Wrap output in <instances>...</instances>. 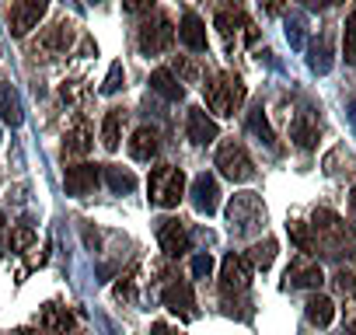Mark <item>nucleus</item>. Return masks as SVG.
<instances>
[{"instance_id": "obj_1", "label": "nucleus", "mask_w": 356, "mask_h": 335, "mask_svg": "<svg viewBox=\"0 0 356 335\" xmlns=\"http://www.w3.org/2000/svg\"><path fill=\"white\" fill-rule=\"evenodd\" d=\"M203 98H207V108H210L213 115L227 119V115H234V112L245 105L248 88H245V81H241L238 74H227V70H224V74H210V77H207Z\"/></svg>"}, {"instance_id": "obj_2", "label": "nucleus", "mask_w": 356, "mask_h": 335, "mask_svg": "<svg viewBox=\"0 0 356 335\" xmlns=\"http://www.w3.org/2000/svg\"><path fill=\"white\" fill-rule=\"evenodd\" d=\"M77 42V25L70 18H60L46 28H39V35L29 42V56L32 60H56V56H67Z\"/></svg>"}, {"instance_id": "obj_3", "label": "nucleus", "mask_w": 356, "mask_h": 335, "mask_svg": "<svg viewBox=\"0 0 356 335\" xmlns=\"http://www.w3.org/2000/svg\"><path fill=\"white\" fill-rule=\"evenodd\" d=\"M311 234H314V252L339 259L342 252H349V227L339 213L332 210H314L311 217Z\"/></svg>"}, {"instance_id": "obj_4", "label": "nucleus", "mask_w": 356, "mask_h": 335, "mask_svg": "<svg viewBox=\"0 0 356 335\" xmlns=\"http://www.w3.org/2000/svg\"><path fill=\"white\" fill-rule=\"evenodd\" d=\"M227 224H231V234L234 238H248L255 231H262L266 224V203L259 193H238L231 196L227 203Z\"/></svg>"}, {"instance_id": "obj_5", "label": "nucleus", "mask_w": 356, "mask_h": 335, "mask_svg": "<svg viewBox=\"0 0 356 335\" xmlns=\"http://www.w3.org/2000/svg\"><path fill=\"white\" fill-rule=\"evenodd\" d=\"M147 193H150V203L161 206V210L178 206L186 196V172L175 164H157L147 179Z\"/></svg>"}, {"instance_id": "obj_6", "label": "nucleus", "mask_w": 356, "mask_h": 335, "mask_svg": "<svg viewBox=\"0 0 356 335\" xmlns=\"http://www.w3.org/2000/svg\"><path fill=\"white\" fill-rule=\"evenodd\" d=\"M213 25H217V32H220V39H224L227 53H238L241 46H252V42L259 39L255 22H252L238 4H234V8H220V11H217V18H213Z\"/></svg>"}, {"instance_id": "obj_7", "label": "nucleus", "mask_w": 356, "mask_h": 335, "mask_svg": "<svg viewBox=\"0 0 356 335\" xmlns=\"http://www.w3.org/2000/svg\"><path fill=\"white\" fill-rule=\"evenodd\" d=\"M217 168H220V175L231 179V182H252V179H255V164H252L248 150H245L238 140L220 143V150H217Z\"/></svg>"}, {"instance_id": "obj_8", "label": "nucleus", "mask_w": 356, "mask_h": 335, "mask_svg": "<svg viewBox=\"0 0 356 335\" xmlns=\"http://www.w3.org/2000/svg\"><path fill=\"white\" fill-rule=\"evenodd\" d=\"M136 42H140V53H143V56H161L164 49H171V42H175V25H171V18H168V15L147 18V22L140 25Z\"/></svg>"}, {"instance_id": "obj_9", "label": "nucleus", "mask_w": 356, "mask_h": 335, "mask_svg": "<svg viewBox=\"0 0 356 335\" xmlns=\"http://www.w3.org/2000/svg\"><path fill=\"white\" fill-rule=\"evenodd\" d=\"M321 283H325V272H321L318 259H314V255H307V252L293 255V262L286 265L283 286H286V290H318Z\"/></svg>"}, {"instance_id": "obj_10", "label": "nucleus", "mask_w": 356, "mask_h": 335, "mask_svg": "<svg viewBox=\"0 0 356 335\" xmlns=\"http://www.w3.org/2000/svg\"><path fill=\"white\" fill-rule=\"evenodd\" d=\"M46 11H49V0H15V4H11V15H8L11 35L25 39V35L46 18Z\"/></svg>"}, {"instance_id": "obj_11", "label": "nucleus", "mask_w": 356, "mask_h": 335, "mask_svg": "<svg viewBox=\"0 0 356 335\" xmlns=\"http://www.w3.org/2000/svg\"><path fill=\"white\" fill-rule=\"evenodd\" d=\"M252 262L245 255H227L220 262V290L224 293H248L252 286Z\"/></svg>"}, {"instance_id": "obj_12", "label": "nucleus", "mask_w": 356, "mask_h": 335, "mask_svg": "<svg viewBox=\"0 0 356 335\" xmlns=\"http://www.w3.org/2000/svg\"><path fill=\"white\" fill-rule=\"evenodd\" d=\"M63 186H67V196L84 199L102 186V168L98 164H70L63 172Z\"/></svg>"}, {"instance_id": "obj_13", "label": "nucleus", "mask_w": 356, "mask_h": 335, "mask_svg": "<svg viewBox=\"0 0 356 335\" xmlns=\"http://www.w3.org/2000/svg\"><path fill=\"white\" fill-rule=\"evenodd\" d=\"M157 245H161V252L168 259H182L189 252V231H186V224L178 220V217L161 220L157 224Z\"/></svg>"}, {"instance_id": "obj_14", "label": "nucleus", "mask_w": 356, "mask_h": 335, "mask_svg": "<svg viewBox=\"0 0 356 335\" xmlns=\"http://www.w3.org/2000/svg\"><path fill=\"white\" fill-rule=\"evenodd\" d=\"M161 300H164V307H168L171 314H178V318H196V293H193V286H189L186 279L168 283L164 293H161Z\"/></svg>"}, {"instance_id": "obj_15", "label": "nucleus", "mask_w": 356, "mask_h": 335, "mask_svg": "<svg viewBox=\"0 0 356 335\" xmlns=\"http://www.w3.org/2000/svg\"><path fill=\"white\" fill-rule=\"evenodd\" d=\"M189 196H193L196 213H203V217L217 213V206H220V189H217V179L210 172H203V175L193 179V193Z\"/></svg>"}, {"instance_id": "obj_16", "label": "nucleus", "mask_w": 356, "mask_h": 335, "mask_svg": "<svg viewBox=\"0 0 356 335\" xmlns=\"http://www.w3.org/2000/svg\"><path fill=\"white\" fill-rule=\"evenodd\" d=\"M186 133H189V140H193L196 147H203V143H213V140L220 136V126H217V119H213L207 108H189Z\"/></svg>"}, {"instance_id": "obj_17", "label": "nucleus", "mask_w": 356, "mask_h": 335, "mask_svg": "<svg viewBox=\"0 0 356 335\" xmlns=\"http://www.w3.org/2000/svg\"><path fill=\"white\" fill-rule=\"evenodd\" d=\"M318 133H321V119H318V112H311V108L297 112V119L290 122V136H293V143H297L300 150H311V147L318 143Z\"/></svg>"}, {"instance_id": "obj_18", "label": "nucleus", "mask_w": 356, "mask_h": 335, "mask_svg": "<svg viewBox=\"0 0 356 335\" xmlns=\"http://www.w3.org/2000/svg\"><path fill=\"white\" fill-rule=\"evenodd\" d=\"M95 147V129H91V122L81 115L70 129H67V140H63V154L67 157H84L88 150Z\"/></svg>"}, {"instance_id": "obj_19", "label": "nucleus", "mask_w": 356, "mask_h": 335, "mask_svg": "<svg viewBox=\"0 0 356 335\" xmlns=\"http://www.w3.org/2000/svg\"><path fill=\"white\" fill-rule=\"evenodd\" d=\"M126 150H129V157H133V161H154V157H157V150H161V136H157V129L140 126V129L129 136Z\"/></svg>"}, {"instance_id": "obj_20", "label": "nucleus", "mask_w": 356, "mask_h": 335, "mask_svg": "<svg viewBox=\"0 0 356 335\" xmlns=\"http://www.w3.org/2000/svg\"><path fill=\"white\" fill-rule=\"evenodd\" d=\"M178 39H182L193 53H207V25H203V18L193 15V11H186L182 28H178Z\"/></svg>"}, {"instance_id": "obj_21", "label": "nucleus", "mask_w": 356, "mask_h": 335, "mask_svg": "<svg viewBox=\"0 0 356 335\" xmlns=\"http://www.w3.org/2000/svg\"><path fill=\"white\" fill-rule=\"evenodd\" d=\"M77 325H74V314L67 311V307H60V304H46V311H42V332L46 335H67V332H74Z\"/></svg>"}, {"instance_id": "obj_22", "label": "nucleus", "mask_w": 356, "mask_h": 335, "mask_svg": "<svg viewBox=\"0 0 356 335\" xmlns=\"http://www.w3.org/2000/svg\"><path fill=\"white\" fill-rule=\"evenodd\" d=\"M150 91H157V95H161V98H168V101H182V95H186L182 81H178L168 67H161V70H154V74H150Z\"/></svg>"}, {"instance_id": "obj_23", "label": "nucleus", "mask_w": 356, "mask_h": 335, "mask_svg": "<svg viewBox=\"0 0 356 335\" xmlns=\"http://www.w3.org/2000/svg\"><path fill=\"white\" fill-rule=\"evenodd\" d=\"M122 126H126V108H108L102 119V147L105 150H119Z\"/></svg>"}, {"instance_id": "obj_24", "label": "nucleus", "mask_w": 356, "mask_h": 335, "mask_svg": "<svg viewBox=\"0 0 356 335\" xmlns=\"http://www.w3.org/2000/svg\"><path fill=\"white\" fill-rule=\"evenodd\" d=\"M304 314H307V321H311L314 328H328L332 318H335V304H332L325 293H311L307 304H304Z\"/></svg>"}, {"instance_id": "obj_25", "label": "nucleus", "mask_w": 356, "mask_h": 335, "mask_svg": "<svg viewBox=\"0 0 356 335\" xmlns=\"http://www.w3.org/2000/svg\"><path fill=\"white\" fill-rule=\"evenodd\" d=\"M182 84H200V81H207V67H203V60L200 56H175V70H171Z\"/></svg>"}, {"instance_id": "obj_26", "label": "nucleus", "mask_w": 356, "mask_h": 335, "mask_svg": "<svg viewBox=\"0 0 356 335\" xmlns=\"http://www.w3.org/2000/svg\"><path fill=\"white\" fill-rule=\"evenodd\" d=\"M276 252H280V245H276V238H262V241H255L248 252H245V259L252 262V269H269L273 262H276Z\"/></svg>"}, {"instance_id": "obj_27", "label": "nucleus", "mask_w": 356, "mask_h": 335, "mask_svg": "<svg viewBox=\"0 0 356 335\" xmlns=\"http://www.w3.org/2000/svg\"><path fill=\"white\" fill-rule=\"evenodd\" d=\"M102 179L108 182V189H112V193H133V189H136V175L129 172V168L105 164V168H102Z\"/></svg>"}, {"instance_id": "obj_28", "label": "nucleus", "mask_w": 356, "mask_h": 335, "mask_svg": "<svg viewBox=\"0 0 356 335\" xmlns=\"http://www.w3.org/2000/svg\"><path fill=\"white\" fill-rule=\"evenodd\" d=\"M0 119L8 126H22V105H18V95L8 84H0Z\"/></svg>"}, {"instance_id": "obj_29", "label": "nucleus", "mask_w": 356, "mask_h": 335, "mask_svg": "<svg viewBox=\"0 0 356 335\" xmlns=\"http://www.w3.org/2000/svg\"><path fill=\"white\" fill-rule=\"evenodd\" d=\"M286 231H290V238H293V245H297V252H314V234H311V224H304V220H290L286 224Z\"/></svg>"}, {"instance_id": "obj_30", "label": "nucleus", "mask_w": 356, "mask_h": 335, "mask_svg": "<svg viewBox=\"0 0 356 335\" xmlns=\"http://www.w3.org/2000/svg\"><path fill=\"white\" fill-rule=\"evenodd\" d=\"M60 98H63L67 105H84V101L91 98V88H88L84 81H63V84H60Z\"/></svg>"}, {"instance_id": "obj_31", "label": "nucleus", "mask_w": 356, "mask_h": 335, "mask_svg": "<svg viewBox=\"0 0 356 335\" xmlns=\"http://www.w3.org/2000/svg\"><path fill=\"white\" fill-rule=\"evenodd\" d=\"M342 56L346 63H356V4L346 18V32H342Z\"/></svg>"}, {"instance_id": "obj_32", "label": "nucleus", "mask_w": 356, "mask_h": 335, "mask_svg": "<svg viewBox=\"0 0 356 335\" xmlns=\"http://www.w3.org/2000/svg\"><path fill=\"white\" fill-rule=\"evenodd\" d=\"M115 297H119V300H126V304H133V300H136V265H133V269H126V276H119V283H115Z\"/></svg>"}, {"instance_id": "obj_33", "label": "nucleus", "mask_w": 356, "mask_h": 335, "mask_svg": "<svg viewBox=\"0 0 356 335\" xmlns=\"http://www.w3.org/2000/svg\"><path fill=\"white\" fill-rule=\"evenodd\" d=\"M248 129H252V133H259L266 143H276V136H273V129H269V122H266V112H262V105H259V108L248 115Z\"/></svg>"}, {"instance_id": "obj_34", "label": "nucleus", "mask_w": 356, "mask_h": 335, "mask_svg": "<svg viewBox=\"0 0 356 335\" xmlns=\"http://www.w3.org/2000/svg\"><path fill=\"white\" fill-rule=\"evenodd\" d=\"M122 84H126V70H122V63L115 60V63L108 67V77H105V84H102V91H105V95H115V91H119Z\"/></svg>"}, {"instance_id": "obj_35", "label": "nucleus", "mask_w": 356, "mask_h": 335, "mask_svg": "<svg viewBox=\"0 0 356 335\" xmlns=\"http://www.w3.org/2000/svg\"><path fill=\"white\" fill-rule=\"evenodd\" d=\"M335 290L342 297H353L356 293V269H339L335 272Z\"/></svg>"}, {"instance_id": "obj_36", "label": "nucleus", "mask_w": 356, "mask_h": 335, "mask_svg": "<svg viewBox=\"0 0 356 335\" xmlns=\"http://www.w3.org/2000/svg\"><path fill=\"white\" fill-rule=\"evenodd\" d=\"M35 241V231L29 227V224H22V227H15V234H11V248L15 252H29V245Z\"/></svg>"}, {"instance_id": "obj_37", "label": "nucleus", "mask_w": 356, "mask_h": 335, "mask_svg": "<svg viewBox=\"0 0 356 335\" xmlns=\"http://www.w3.org/2000/svg\"><path fill=\"white\" fill-rule=\"evenodd\" d=\"M122 11L126 15H150L154 11V0H122Z\"/></svg>"}, {"instance_id": "obj_38", "label": "nucleus", "mask_w": 356, "mask_h": 335, "mask_svg": "<svg viewBox=\"0 0 356 335\" xmlns=\"http://www.w3.org/2000/svg\"><path fill=\"white\" fill-rule=\"evenodd\" d=\"M193 272H196V276H210V272H213V259H210V255H196V259H193Z\"/></svg>"}, {"instance_id": "obj_39", "label": "nucleus", "mask_w": 356, "mask_h": 335, "mask_svg": "<svg viewBox=\"0 0 356 335\" xmlns=\"http://www.w3.org/2000/svg\"><path fill=\"white\" fill-rule=\"evenodd\" d=\"M307 11H328V8H339L342 0H300Z\"/></svg>"}, {"instance_id": "obj_40", "label": "nucleus", "mask_w": 356, "mask_h": 335, "mask_svg": "<svg viewBox=\"0 0 356 335\" xmlns=\"http://www.w3.org/2000/svg\"><path fill=\"white\" fill-rule=\"evenodd\" d=\"M150 335H182V328H175V325H168V321H154V325H150Z\"/></svg>"}, {"instance_id": "obj_41", "label": "nucleus", "mask_w": 356, "mask_h": 335, "mask_svg": "<svg viewBox=\"0 0 356 335\" xmlns=\"http://www.w3.org/2000/svg\"><path fill=\"white\" fill-rule=\"evenodd\" d=\"M283 8H286V0H262L266 15H283Z\"/></svg>"}, {"instance_id": "obj_42", "label": "nucleus", "mask_w": 356, "mask_h": 335, "mask_svg": "<svg viewBox=\"0 0 356 335\" xmlns=\"http://www.w3.org/2000/svg\"><path fill=\"white\" fill-rule=\"evenodd\" d=\"M349 224L356 227V189L349 193Z\"/></svg>"}, {"instance_id": "obj_43", "label": "nucleus", "mask_w": 356, "mask_h": 335, "mask_svg": "<svg viewBox=\"0 0 356 335\" xmlns=\"http://www.w3.org/2000/svg\"><path fill=\"white\" fill-rule=\"evenodd\" d=\"M15 335H46V332H35V328H22V332H15Z\"/></svg>"}, {"instance_id": "obj_44", "label": "nucleus", "mask_w": 356, "mask_h": 335, "mask_svg": "<svg viewBox=\"0 0 356 335\" xmlns=\"http://www.w3.org/2000/svg\"><path fill=\"white\" fill-rule=\"evenodd\" d=\"M67 335H84V332H81V328H74V332H67Z\"/></svg>"}, {"instance_id": "obj_45", "label": "nucleus", "mask_w": 356, "mask_h": 335, "mask_svg": "<svg viewBox=\"0 0 356 335\" xmlns=\"http://www.w3.org/2000/svg\"><path fill=\"white\" fill-rule=\"evenodd\" d=\"M88 4H102V0H88Z\"/></svg>"}, {"instance_id": "obj_46", "label": "nucleus", "mask_w": 356, "mask_h": 335, "mask_svg": "<svg viewBox=\"0 0 356 335\" xmlns=\"http://www.w3.org/2000/svg\"><path fill=\"white\" fill-rule=\"evenodd\" d=\"M0 231H4V220H0Z\"/></svg>"}]
</instances>
